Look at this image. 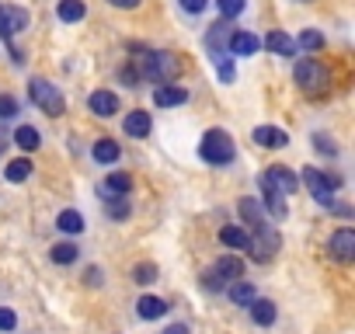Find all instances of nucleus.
<instances>
[{
  "label": "nucleus",
  "instance_id": "1",
  "mask_svg": "<svg viewBox=\"0 0 355 334\" xmlns=\"http://www.w3.org/2000/svg\"><path fill=\"white\" fill-rule=\"evenodd\" d=\"M199 153H202V160H206V164H213V167H227V164H234V157H237L234 139H230L223 129H209V132L202 136Z\"/></svg>",
  "mask_w": 355,
  "mask_h": 334
},
{
  "label": "nucleus",
  "instance_id": "2",
  "mask_svg": "<svg viewBox=\"0 0 355 334\" xmlns=\"http://www.w3.org/2000/svg\"><path fill=\"white\" fill-rule=\"evenodd\" d=\"M303 185L310 188V195H313L320 206L334 209V192L341 188V178H338V175H327V171H317V167H306V171H303Z\"/></svg>",
  "mask_w": 355,
  "mask_h": 334
},
{
  "label": "nucleus",
  "instance_id": "3",
  "mask_svg": "<svg viewBox=\"0 0 355 334\" xmlns=\"http://www.w3.org/2000/svg\"><path fill=\"white\" fill-rule=\"evenodd\" d=\"M28 94H32V101H35V105H39L46 115H53V118L67 112L63 94H60V91H56L49 80H42V77H32V80H28Z\"/></svg>",
  "mask_w": 355,
  "mask_h": 334
},
{
  "label": "nucleus",
  "instance_id": "4",
  "mask_svg": "<svg viewBox=\"0 0 355 334\" xmlns=\"http://www.w3.org/2000/svg\"><path fill=\"white\" fill-rule=\"evenodd\" d=\"M178 63L171 53H146L143 56V73L153 80V84H174V77H178Z\"/></svg>",
  "mask_w": 355,
  "mask_h": 334
},
{
  "label": "nucleus",
  "instance_id": "5",
  "mask_svg": "<svg viewBox=\"0 0 355 334\" xmlns=\"http://www.w3.org/2000/svg\"><path fill=\"white\" fill-rule=\"evenodd\" d=\"M293 80H296L303 91L317 94V91L327 87V70H324L317 60H300V63L293 67Z\"/></svg>",
  "mask_w": 355,
  "mask_h": 334
},
{
  "label": "nucleus",
  "instance_id": "6",
  "mask_svg": "<svg viewBox=\"0 0 355 334\" xmlns=\"http://www.w3.org/2000/svg\"><path fill=\"white\" fill-rule=\"evenodd\" d=\"M327 251H331V258L341 261V265L355 261V230H352V227H338V230L331 234V240H327Z\"/></svg>",
  "mask_w": 355,
  "mask_h": 334
},
{
  "label": "nucleus",
  "instance_id": "7",
  "mask_svg": "<svg viewBox=\"0 0 355 334\" xmlns=\"http://www.w3.org/2000/svg\"><path fill=\"white\" fill-rule=\"evenodd\" d=\"M28 25V15L15 4H0V35L4 39H15L21 28Z\"/></svg>",
  "mask_w": 355,
  "mask_h": 334
},
{
  "label": "nucleus",
  "instance_id": "8",
  "mask_svg": "<svg viewBox=\"0 0 355 334\" xmlns=\"http://www.w3.org/2000/svg\"><path fill=\"white\" fill-rule=\"evenodd\" d=\"M101 199L108 202V199H125L129 192H132V175H125V171H112L105 182H101Z\"/></svg>",
  "mask_w": 355,
  "mask_h": 334
},
{
  "label": "nucleus",
  "instance_id": "9",
  "mask_svg": "<svg viewBox=\"0 0 355 334\" xmlns=\"http://www.w3.org/2000/svg\"><path fill=\"white\" fill-rule=\"evenodd\" d=\"M251 258L254 261H272V254L279 251V234H272L268 227L265 230H258V237H251Z\"/></svg>",
  "mask_w": 355,
  "mask_h": 334
},
{
  "label": "nucleus",
  "instance_id": "10",
  "mask_svg": "<svg viewBox=\"0 0 355 334\" xmlns=\"http://www.w3.org/2000/svg\"><path fill=\"white\" fill-rule=\"evenodd\" d=\"M258 185H261V195H265V209H268L275 220H286V202H282V192L272 185V178H268V175H261V178H258Z\"/></svg>",
  "mask_w": 355,
  "mask_h": 334
},
{
  "label": "nucleus",
  "instance_id": "11",
  "mask_svg": "<svg viewBox=\"0 0 355 334\" xmlns=\"http://www.w3.org/2000/svg\"><path fill=\"white\" fill-rule=\"evenodd\" d=\"M185 101H189V91L182 84H160L153 91V105H160V108H174V105H185Z\"/></svg>",
  "mask_w": 355,
  "mask_h": 334
},
{
  "label": "nucleus",
  "instance_id": "12",
  "mask_svg": "<svg viewBox=\"0 0 355 334\" xmlns=\"http://www.w3.org/2000/svg\"><path fill=\"white\" fill-rule=\"evenodd\" d=\"M227 49H230V56H254L261 49V39L254 32H234L230 42H227Z\"/></svg>",
  "mask_w": 355,
  "mask_h": 334
},
{
  "label": "nucleus",
  "instance_id": "13",
  "mask_svg": "<svg viewBox=\"0 0 355 334\" xmlns=\"http://www.w3.org/2000/svg\"><path fill=\"white\" fill-rule=\"evenodd\" d=\"M87 108H91L98 118H112V115L119 112V98H115L112 91H94V94L87 98Z\"/></svg>",
  "mask_w": 355,
  "mask_h": 334
},
{
  "label": "nucleus",
  "instance_id": "14",
  "mask_svg": "<svg viewBox=\"0 0 355 334\" xmlns=\"http://www.w3.org/2000/svg\"><path fill=\"white\" fill-rule=\"evenodd\" d=\"M265 175L272 178V185H275L279 192H296V188H300V175H293L286 164H272Z\"/></svg>",
  "mask_w": 355,
  "mask_h": 334
},
{
  "label": "nucleus",
  "instance_id": "15",
  "mask_svg": "<svg viewBox=\"0 0 355 334\" xmlns=\"http://www.w3.org/2000/svg\"><path fill=\"white\" fill-rule=\"evenodd\" d=\"M122 129H125V136H132V139H146L150 136V129H153V122H150V115L146 112H129L125 115V122H122Z\"/></svg>",
  "mask_w": 355,
  "mask_h": 334
},
{
  "label": "nucleus",
  "instance_id": "16",
  "mask_svg": "<svg viewBox=\"0 0 355 334\" xmlns=\"http://www.w3.org/2000/svg\"><path fill=\"white\" fill-rule=\"evenodd\" d=\"M254 143L265 146V150H282V146L289 143V136H286L279 125H258V129H254Z\"/></svg>",
  "mask_w": 355,
  "mask_h": 334
},
{
  "label": "nucleus",
  "instance_id": "17",
  "mask_svg": "<svg viewBox=\"0 0 355 334\" xmlns=\"http://www.w3.org/2000/svg\"><path fill=\"white\" fill-rule=\"evenodd\" d=\"M237 213L244 216V223H248V230H254V234L268 227V220H265V213H261V206H258L254 199H241V202H237Z\"/></svg>",
  "mask_w": 355,
  "mask_h": 334
},
{
  "label": "nucleus",
  "instance_id": "18",
  "mask_svg": "<svg viewBox=\"0 0 355 334\" xmlns=\"http://www.w3.org/2000/svg\"><path fill=\"white\" fill-rule=\"evenodd\" d=\"M213 272L230 285V282H237V279H244V261L241 258H234V254H223V258H216V265H213Z\"/></svg>",
  "mask_w": 355,
  "mask_h": 334
},
{
  "label": "nucleus",
  "instance_id": "19",
  "mask_svg": "<svg viewBox=\"0 0 355 334\" xmlns=\"http://www.w3.org/2000/svg\"><path fill=\"white\" fill-rule=\"evenodd\" d=\"M248 310H251V317H254V324H258V327H272V324H275V317H279L275 303H272V299H258V296L248 303Z\"/></svg>",
  "mask_w": 355,
  "mask_h": 334
},
{
  "label": "nucleus",
  "instance_id": "20",
  "mask_svg": "<svg viewBox=\"0 0 355 334\" xmlns=\"http://www.w3.org/2000/svg\"><path fill=\"white\" fill-rule=\"evenodd\" d=\"M230 35H234L230 21H227V18H223V21H216V25L209 28V35H206V46H209V53H227L223 46L230 42Z\"/></svg>",
  "mask_w": 355,
  "mask_h": 334
},
{
  "label": "nucleus",
  "instance_id": "21",
  "mask_svg": "<svg viewBox=\"0 0 355 334\" xmlns=\"http://www.w3.org/2000/svg\"><path fill=\"white\" fill-rule=\"evenodd\" d=\"M265 49H268V53H275V56H286V60H289V56H296V42H293L286 32H279V28H275V32H268Z\"/></svg>",
  "mask_w": 355,
  "mask_h": 334
},
{
  "label": "nucleus",
  "instance_id": "22",
  "mask_svg": "<svg viewBox=\"0 0 355 334\" xmlns=\"http://www.w3.org/2000/svg\"><path fill=\"white\" fill-rule=\"evenodd\" d=\"M220 240L227 244V247H234V251H248L251 247V230H244V227H223L220 230Z\"/></svg>",
  "mask_w": 355,
  "mask_h": 334
},
{
  "label": "nucleus",
  "instance_id": "23",
  "mask_svg": "<svg viewBox=\"0 0 355 334\" xmlns=\"http://www.w3.org/2000/svg\"><path fill=\"white\" fill-rule=\"evenodd\" d=\"M56 15H60V21H67V25H77V21H84V15H87V4H84V0H60Z\"/></svg>",
  "mask_w": 355,
  "mask_h": 334
},
{
  "label": "nucleus",
  "instance_id": "24",
  "mask_svg": "<svg viewBox=\"0 0 355 334\" xmlns=\"http://www.w3.org/2000/svg\"><path fill=\"white\" fill-rule=\"evenodd\" d=\"M136 313H139L143 320H157V317H164V313H167V303H164L160 296H139Z\"/></svg>",
  "mask_w": 355,
  "mask_h": 334
},
{
  "label": "nucleus",
  "instance_id": "25",
  "mask_svg": "<svg viewBox=\"0 0 355 334\" xmlns=\"http://www.w3.org/2000/svg\"><path fill=\"white\" fill-rule=\"evenodd\" d=\"M32 167H35V164H32L28 157H18V160H11V164H8L4 178H8L11 185H18V182H28V178H32Z\"/></svg>",
  "mask_w": 355,
  "mask_h": 334
},
{
  "label": "nucleus",
  "instance_id": "26",
  "mask_svg": "<svg viewBox=\"0 0 355 334\" xmlns=\"http://www.w3.org/2000/svg\"><path fill=\"white\" fill-rule=\"evenodd\" d=\"M91 153H94V160H98V164H115L122 150H119V143H115V139H108V136H105V139H98V143H94V150H91Z\"/></svg>",
  "mask_w": 355,
  "mask_h": 334
},
{
  "label": "nucleus",
  "instance_id": "27",
  "mask_svg": "<svg viewBox=\"0 0 355 334\" xmlns=\"http://www.w3.org/2000/svg\"><path fill=\"white\" fill-rule=\"evenodd\" d=\"M227 292H230V303H237V306H248V303L254 299V285H251V282H244V279L230 282V285H227Z\"/></svg>",
  "mask_w": 355,
  "mask_h": 334
},
{
  "label": "nucleus",
  "instance_id": "28",
  "mask_svg": "<svg viewBox=\"0 0 355 334\" xmlns=\"http://www.w3.org/2000/svg\"><path fill=\"white\" fill-rule=\"evenodd\" d=\"M56 227H60L63 234H80V230H84V216H80L77 209H63V213L56 216Z\"/></svg>",
  "mask_w": 355,
  "mask_h": 334
},
{
  "label": "nucleus",
  "instance_id": "29",
  "mask_svg": "<svg viewBox=\"0 0 355 334\" xmlns=\"http://www.w3.org/2000/svg\"><path fill=\"white\" fill-rule=\"evenodd\" d=\"M77 254H80V251H77V244H70V240H63V244H53V247H49V258H53L56 265H73V261H77Z\"/></svg>",
  "mask_w": 355,
  "mask_h": 334
},
{
  "label": "nucleus",
  "instance_id": "30",
  "mask_svg": "<svg viewBox=\"0 0 355 334\" xmlns=\"http://www.w3.org/2000/svg\"><path fill=\"white\" fill-rule=\"evenodd\" d=\"M15 143H18L21 150H39L42 136H39V129H35V125H18V132H15Z\"/></svg>",
  "mask_w": 355,
  "mask_h": 334
},
{
  "label": "nucleus",
  "instance_id": "31",
  "mask_svg": "<svg viewBox=\"0 0 355 334\" xmlns=\"http://www.w3.org/2000/svg\"><path fill=\"white\" fill-rule=\"evenodd\" d=\"M296 42V49H306V53H317V49H324V35L317 32V28H306V32H300V39H293Z\"/></svg>",
  "mask_w": 355,
  "mask_h": 334
},
{
  "label": "nucleus",
  "instance_id": "32",
  "mask_svg": "<svg viewBox=\"0 0 355 334\" xmlns=\"http://www.w3.org/2000/svg\"><path fill=\"white\" fill-rule=\"evenodd\" d=\"M213 67L220 70V80H223V84H234V63H230V53H213Z\"/></svg>",
  "mask_w": 355,
  "mask_h": 334
},
{
  "label": "nucleus",
  "instance_id": "33",
  "mask_svg": "<svg viewBox=\"0 0 355 334\" xmlns=\"http://www.w3.org/2000/svg\"><path fill=\"white\" fill-rule=\"evenodd\" d=\"M157 265L153 261H143V265H136L132 268V282H139V285H150V282H157Z\"/></svg>",
  "mask_w": 355,
  "mask_h": 334
},
{
  "label": "nucleus",
  "instance_id": "34",
  "mask_svg": "<svg viewBox=\"0 0 355 334\" xmlns=\"http://www.w3.org/2000/svg\"><path fill=\"white\" fill-rule=\"evenodd\" d=\"M216 8L227 21H234L237 15H244V0H216Z\"/></svg>",
  "mask_w": 355,
  "mask_h": 334
},
{
  "label": "nucleus",
  "instance_id": "35",
  "mask_svg": "<svg viewBox=\"0 0 355 334\" xmlns=\"http://www.w3.org/2000/svg\"><path fill=\"white\" fill-rule=\"evenodd\" d=\"M108 213H112L115 220H125V216H129V195H125V199H108Z\"/></svg>",
  "mask_w": 355,
  "mask_h": 334
},
{
  "label": "nucleus",
  "instance_id": "36",
  "mask_svg": "<svg viewBox=\"0 0 355 334\" xmlns=\"http://www.w3.org/2000/svg\"><path fill=\"white\" fill-rule=\"evenodd\" d=\"M18 115V101L11 94H0V118H15Z\"/></svg>",
  "mask_w": 355,
  "mask_h": 334
},
{
  "label": "nucleus",
  "instance_id": "37",
  "mask_svg": "<svg viewBox=\"0 0 355 334\" xmlns=\"http://www.w3.org/2000/svg\"><path fill=\"white\" fill-rule=\"evenodd\" d=\"M18 327V317L11 306H0V331H15Z\"/></svg>",
  "mask_w": 355,
  "mask_h": 334
},
{
  "label": "nucleus",
  "instance_id": "38",
  "mask_svg": "<svg viewBox=\"0 0 355 334\" xmlns=\"http://www.w3.org/2000/svg\"><path fill=\"white\" fill-rule=\"evenodd\" d=\"M202 285H206L209 292H213V289H216V292H220V289H227V282H223V279H220L213 268H209V272H202Z\"/></svg>",
  "mask_w": 355,
  "mask_h": 334
},
{
  "label": "nucleus",
  "instance_id": "39",
  "mask_svg": "<svg viewBox=\"0 0 355 334\" xmlns=\"http://www.w3.org/2000/svg\"><path fill=\"white\" fill-rule=\"evenodd\" d=\"M206 4H209V0H182V11L185 15H202Z\"/></svg>",
  "mask_w": 355,
  "mask_h": 334
},
{
  "label": "nucleus",
  "instance_id": "40",
  "mask_svg": "<svg viewBox=\"0 0 355 334\" xmlns=\"http://www.w3.org/2000/svg\"><path fill=\"white\" fill-rule=\"evenodd\" d=\"M105 4H112V8H119V11H136L143 0H105Z\"/></svg>",
  "mask_w": 355,
  "mask_h": 334
},
{
  "label": "nucleus",
  "instance_id": "41",
  "mask_svg": "<svg viewBox=\"0 0 355 334\" xmlns=\"http://www.w3.org/2000/svg\"><path fill=\"white\" fill-rule=\"evenodd\" d=\"M313 139H317V150H320V153H327V157H334V153H338V146H334L327 136H313Z\"/></svg>",
  "mask_w": 355,
  "mask_h": 334
},
{
  "label": "nucleus",
  "instance_id": "42",
  "mask_svg": "<svg viewBox=\"0 0 355 334\" xmlns=\"http://www.w3.org/2000/svg\"><path fill=\"white\" fill-rule=\"evenodd\" d=\"M87 285H101V268H87Z\"/></svg>",
  "mask_w": 355,
  "mask_h": 334
},
{
  "label": "nucleus",
  "instance_id": "43",
  "mask_svg": "<svg viewBox=\"0 0 355 334\" xmlns=\"http://www.w3.org/2000/svg\"><path fill=\"white\" fill-rule=\"evenodd\" d=\"M164 334H192L185 324H171V327H164Z\"/></svg>",
  "mask_w": 355,
  "mask_h": 334
},
{
  "label": "nucleus",
  "instance_id": "44",
  "mask_svg": "<svg viewBox=\"0 0 355 334\" xmlns=\"http://www.w3.org/2000/svg\"><path fill=\"white\" fill-rule=\"evenodd\" d=\"M122 80H125V84H129V87H132V84H136V80H139V73H136V70H129V67H125V70H122Z\"/></svg>",
  "mask_w": 355,
  "mask_h": 334
},
{
  "label": "nucleus",
  "instance_id": "45",
  "mask_svg": "<svg viewBox=\"0 0 355 334\" xmlns=\"http://www.w3.org/2000/svg\"><path fill=\"white\" fill-rule=\"evenodd\" d=\"M4 146H8V139H4V136H0V153H4Z\"/></svg>",
  "mask_w": 355,
  "mask_h": 334
},
{
  "label": "nucleus",
  "instance_id": "46",
  "mask_svg": "<svg viewBox=\"0 0 355 334\" xmlns=\"http://www.w3.org/2000/svg\"><path fill=\"white\" fill-rule=\"evenodd\" d=\"M300 4H310V0H300Z\"/></svg>",
  "mask_w": 355,
  "mask_h": 334
}]
</instances>
